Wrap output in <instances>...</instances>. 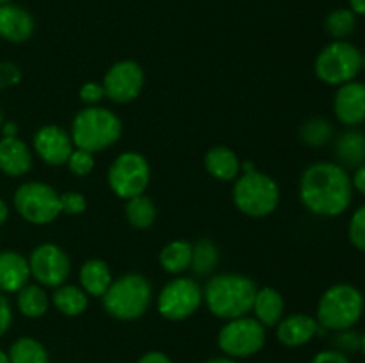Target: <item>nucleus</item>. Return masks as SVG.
<instances>
[{
  "label": "nucleus",
  "mask_w": 365,
  "mask_h": 363,
  "mask_svg": "<svg viewBox=\"0 0 365 363\" xmlns=\"http://www.w3.org/2000/svg\"><path fill=\"white\" fill-rule=\"evenodd\" d=\"M299 199L310 214L319 217H337L349 209L353 184L348 169L337 162H314L299 178Z\"/></svg>",
  "instance_id": "f257e3e1"
},
{
  "label": "nucleus",
  "mask_w": 365,
  "mask_h": 363,
  "mask_svg": "<svg viewBox=\"0 0 365 363\" xmlns=\"http://www.w3.org/2000/svg\"><path fill=\"white\" fill-rule=\"evenodd\" d=\"M257 285L252 278L223 273L210 278L203 287V302L217 319L232 320L252 312Z\"/></svg>",
  "instance_id": "f03ea898"
},
{
  "label": "nucleus",
  "mask_w": 365,
  "mask_h": 363,
  "mask_svg": "<svg viewBox=\"0 0 365 363\" xmlns=\"http://www.w3.org/2000/svg\"><path fill=\"white\" fill-rule=\"evenodd\" d=\"M123 132L120 116L102 105L84 107L71 121L70 135L75 148L91 153L103 152L116 144Z\"/></svg>",
  "instance_id": "7ed1b4c3"
},
{
  "label": "nucleus",
  "mask_w": 365,
  "mask_h": 363,
  "mask_svg": "<svg viewBox=\"0 0 365 363\" xmlns=\"http://www.w3.org/2000/svg\"><path fill=\"white\" fill-rule=\"evenodd\" d=\"M153 290L148 278L138 273H128L113 280L102 295L103 310L118 320H135L146 313L152 305Z\"/></svg>",
  "instance_id": "20e7f679"
},
{
  "label": "nucleus",
  "mask_w": 365,
  "mask_h": 363,
  "mask_svg": "<svg viewBox=\"0 0 365 363\" xmlns=\"http://www.w3.org/2000/svg\"><path fill=\"white\" fill-rule=\"evenodd\" d=\"M232 199L235 209L248 217H266L280 205V185L262 171H246L234 182Z\"/></svg>",
  "instance_id": "39448f33"
},
{
  "label": "nucleus",
  "mask_w": 365,
  "mask_h": 363,
  "mask_svg": "<svg viewBox=\"0 0 365 363\" xmlns=\"http://www.w3.org/2000/svg\"><path fill=\"white\" fill-rule=\"evenodd\" d=\"M364 295L349 283L331 285L324 290L317 302V322L323 330L344 331L351 330L364 313Z\"/></svg>",
  "instance_id": "423d86ee"
},
{
  "label": "nucleus",
  "mask_w": 365,
  "mask_h": 363,
  "mask_svg": "<svg viewBox=\"0 0 365 363\" xmlns=\"http://www.w3.org/2000/svg\"><path fill=\"white\" fill-rule=\"evenodd\" d=\"M362 70V52L349 41H331L316 57V77L327 85H342L355 80Z\"/></svg>",
  "instance_id": "0eeeda50"
},
{
  "label": "nucleus",
  "mask_w": 365,
  "mask_h": 363,
  "mask_svg": "<svg viewBox=\"0 0 365 363\" xmlns=\"http://www.w3.org/2000/svg\"><path fill=\"white\" fill-rule=\"evenodd\" d=\"M14 210L31 224H48L61 216V194L45 182H25L14 191Z\"/></svg>",
  "instance_id": "6e6552de"
},
{
  "label": "nucleus",
  "mask_w": 365,
  "mask_h": 363,
  "mask_svg": "<svg viewBox=\"0 0 365 363\" xmlns=\"http://www.w3.org/2000/svg\"><path fill=\"white\" fill-rule=\"evenodd\" d=\"M150 177H152V169H150L148 160L139 152L120 153L107 171L110 191L121 199L145 194Z\"/></svg>",
  "instance_id": "1a4fd4ad"
},
{
  "label": "nucleus",
  "mask_w": 365,
  "mask_h": 363,
  "mask_svg": "<svg viewBox=\"0 0 365 363\" xmlns=\"http://www.w3.org/2000/svg\"><path fill=\"white\" fill-rule=\"evenodd\" d=\"M217 345L225 356L250 358L266 345V327L248 315L227 320L217 333Z\"/></svg>",
  "instance_id": "9d476101"
},
{
  "label": "nucleus",
  "mask_w": 365,
  "mask_h": 363,
  "mask_svg": "<svg viewBox=\"0 0 365 363\" xmlns=\"http://www.w3.org/2000/svg\"><path fill=\"white\" fill-rule=\"evenodd\" d=\"M203 302V288L187 276L168 281L157 295V312L168 320H185L198 312Z\"/></svg>",
  "instance_id": "9b49d317"
},
{
  "label": "nucleus",
  "mask_w": 365,
  "mask_h": 363,
  "mask_svg": "<svg viewBox=\"0 0 365 363\" xmlns=\"http://www.w3.org/2000/svg\"><path fill=\"white\" fill-rule=\"evenodd\" d=\"M27 260L31 278H34L36 283L41 287L57 288L59 285L66 283L68 276H70L71 262L66 251L52 242L39 244L38 248L32 249Z\"/></svg>",
  "instance_id": "f8f14e48"
},
{
  "label": "nucleus",
  "mask_w": 365,
  "mask_h": 363,
  "mask_svg": "<svg viewBox=\"0 0 365 363\" xmlns=\"http://www.w3.org/2000/svg\"><path fill=\"white\" fill-rule=\"evenodd\" d=\"M102 85L110 102L130 103L145 88V71L135 60H118L106 71Z\"/></svg>",
  "instance_id": "ddd939ff"
},
{
  "label": "nucleus",
  "mask_w": 365,
  "mask_h": 363,
  "mask_svg": "<svg viewBox=\"0 0 365 363\" xmlns=\"http://www.w3.org/2000/svg\"><path fill=\"white\" fill-rule=\"evenodd\" d=\"M32 146L39 159L48 166H63L75 149L70 132L59 125H45L32 139Z\"/></svg>",
  "instance_id": "4468645a"
},
{
  "label": "nucleus",
  "mask_w": 365,
  "mask_h": 363,
  "mask_svg": "<svg viewBox=\"0 0 365 363\" xmlns=\"http://www.w3.org/2000/svg\"><path fill=\"white\" fill-rule=\"evenodd\" d=\"M335 117L346 127H359L365 121V84L346 82L339 85L334 98Z\"/></svg>",
  "instance_id": "2eb2a0df"
},
{
  "label": "nucleus",
  "mask_w": 365,
  "mask_h": 363,
  "mask_svg": "<svg viewBox=\"0 0 365 363\" xmlns=\"http://www.w3.org/2000/svg\"><path fill=\"white\" fill-rule=\"evenodd\" d=\"M277 338L285 347H302L309 344L310 340L319 335L321 326L316 317L307 315V313H292L284 317L280 322L274 326Z\"/></svg>",
  "instance_id": "dca6fc26"
},
{
  "label": "nucleus",
  "mask_w": 365,
  "mask_h": 363,
  "mask_svg": "<svg viewBox=\"0 0 365 363\" xmlns=\"http://www.w3.org/2000/svg\"><path fill=\"white\" fill-rule=\"evenodd\" d=\"M34 18L16 4L0 6V38L9 43H25L34 34Z\"/></svg>",
  "instance_id": "f3484780"
},
{
  "label": "nucleus",
  "mask_w": 365,
  "mask_h": 363,
  "mask_svg": "<svg viewBox=\"0 0 365 363\" xmlns=\"http://www.w3.org/2000/svg\"><path fill=\"white\" fill-rule=\"evenodd\" d=\"M29 278H31L29 260L21 253L13 249L0 251V292L16 294L29 283Z\"/></svg>",
  "instance_id": "a211bd4d"
},
{
  "label": "nucleus",
  "mask_w": 365,
  "mask_h": 363,
  "mask_svg": "<svg viewBox=\"0 0 365 363\" xmlns=\"http://www.w3.org/2000/svg\"><path fill=\"white\" fill-rule=\"evenodd\" d=\"M32 167V152L21 139H0V171L7 177H24Z\"/></svg>",
  "instance_id": "6ab92c4d"
},
{
  "label": "nucleus",
  "mask_w": 365,
  "mask_h": 363,
  "mask_svg": "<svg viewBox=\"0 0 365 363\" xmlns=\"http://www.w3.org/2000/svg\"><path fill=\"white\" fill-rule=\"evenodd\" d=\"M207 173L220 182H232L241 174V160L228 146H214L205 153Z\"/></svg>",
  "instance_id": "aec40b11"
},
{
  "label": "nucleus",
  "mask_w": 365,
  "mask_h": 363,
  "mask_svg": "<svg viewBox=\"0 0 365 363\" xmlns=\"http://www.w3.org/2000/svg\"><path fill=\"white\" fill-rule=\"evenodd\" d=\"M252 312L264 327H274L285 313V302L280 292L273 287L257 288Z\"/></svg>",
  "instance_id": "412c9836"
},
{
  "label": "nucleus",
  "mask_w": 365,
  "mask_h": 363,
  "mask_svg": "<svg viewBox=\"0 0 365 363\" xmlns=\"http://www.w3.org/2000/svg\"><path fill=\"white\" fill-rule=\"evenodd\" d=\"M113 273L106 260L91 258L78 270V281L81 288L91 298H102L107 288L113 283Z\"/></svg>",
  "instance_id": "4be33fe9"
},
{
  "label": "nucleus",
  "mask_w": 365,
  "mask_h": 363,
  "mask_svg": "<svg viewBox=\"0 0 365 363\" xmlns=\"http://www.w3.org/2000/svg\"><path fill=\"white\" fill-rule=\"evenodd\" d=\"M335 159L339 166L344 169L348 167H360L365 164V134L360 130H346L335 141Z\"/></svg>",
  "instance_id": "5701e85b"
},
{
  "label": "nucleus",
  "mask_w": 365,
  "mask_h": 363,
  "mask_svg": "<svg viewBox=\"0 0 365 363\" xmlns=\"http://www.w3.org/2000/svg\"><path fill=\"white\" fill-rule=\"evenodd\" d=\"M191 258H192V244L187 241H171L160 249L159 255V263L163 267V270H166L168 274H173V276H182L185 270H189L191 267Z\"/></svg>",
  "instance_id": "b1692460"
},
{
  "label": "nucleus",
  "mask_w": 365,
  "mask_h": 363,
  "mask_svg": "<svg viewBox=\"0 0 365 363\" xmlns=\"http://www.w3.org/2000/svg\"><path fill=\"white\" fill-rule=\"evenodd\" d=\"M52 305L63 315L78 317L88 310L89 295L82 290L81 285L63 283L53 290Z\"/></svg>",
  "instance_id": "393cba45"
},
{
  "label": "nucleus",
  "mask_w": 365,
  "mask_h": 363,
  "mask_svg": "<svg viewBox=\"0 0 365 363\" xmlns=\"http://www.w3.org/2000/svg\"><path fill=\"white\" fill-rule=\"evenodd\" d=\"M16 306L21 315L29 319H39L48 312L50 298L45 287L38 283H27L16 292Z\"/></svg>",
  "instance_id": "a878e982"
},
{
  "label": "nucleus",
  "mask_w": 365,
  "mask_h": 363,
  "mask_svg": "<svg viewBox=\"0 0 365 363\" xmlns=\"http://www.w3.org/2000/svg\"><path fill=\"white\" fill-rule=\"evenodd\" d=\"M220 265V248L216 242L210 238H200L196 244H192V258H191V270L195 276L207 278L214 273Z\"/></svg>",
  "instance_id": "bb28decb"
},
{
  "label": "nucleus",
  "mask_w": 365,
  "mask_h": 363,
  "mask_svg": "<svg viewBox=\"0 0 365 363\" xmlns=\"http://www.w3.org/2000/svg\"><path fill=\"white\" fill-rule=\"evenodd\" d=\"M125 216H127L128 224L135 230H148L157 219V206L148 196H134L127 199L125 205Z\"/></svg>",
  "instance_id": "cd10ccee"
},
{
  "label": "nucleus",
  "mask_w": 365,
  "mask_h": 363,
  "mask_svg": "<svg viewBox=\"0 0 365 363\" xmlns=\"http://www.w3.org/2000/svg\"><path fill=\"white\" fill-rule=\"evenodd\" d=\"M7 354L11 363H50L45 345L32 337H21L14 340Z\"/></svg>",
  "instance_id": "c85d7f7f"
},
{
  "label": "nucleus",
  "mask_w": 365,
  "mask_h": 363,
  "mask_svg": "<svg viewBox=\"0 0 365 363\" xmlns=\"http://www.w3.org/2000/svg\"><path fill=\"white\" fill-rule=\"evenodd\" d=\"M356 28V14L351 9H335L324 18V31L328 32V36L335 39V41H344L346 38L355 32Z\"/></svg>",
  "instance_id": "c756f323"
},
{
  "label": "nucleus",
  "mask_w": 365,
  "mask_h": 363,
  "mask_svg": "<svg viewBox=\"0 0 365 363\" xmlns=\"http://www.w3.org/2000/svg\"><path fill=\"white\" fill-rule=\"evenodd\" d=\"M334 135V127L324 117H310L299 128V137L307 146L312 148H319L324 146Z\"/></svg>",
  "instance_id": "7c9ffc66"
},
{
  "label": "nucleus",
  "mask_w": 365,
  "mask_h": 363,
  "mask_svg": "<svg viewBox=\"0 0 365 363\" xmlns=\"http://www.w3.org/2000/svg\"><path fill=\"white\" fill-rule=\"evenodd\" d=\"M66 166L75 177H88L93 167H95V153L88 152V149L75 148L71 152L70 159H68Z\"/></svg>",
  "instance_id": "2f4dec72"
},
{
  "label": "nucleus",
  "mask_w": 365,
  "mask_h": 363,
  "mask_svg": "<svg viewBox=\"0 0 365 363\" xmlns=\"http://www.w3.org/2000/svg\"><path fill=\"white\" fill-rule=\"evenodd\" d=\"M349 242L355 246L359 251L365 253V205L355 210V214L349 219L348 226Z\"/></svg>",
  "instance_id": "473e14b6"
},
{
  "label": "nucleus",
  "mask_w": 365,
  "mask_h": 363,
  "mask_svg": "<svg viewBox=\"0 0 365 363\" xmlns=\"http://www.w3.org/2000/svg\"><path fill=\"white\" fill-rule=\"evenodd\" d=\"M88 209V199L82 192L68 191L61 194V212L68 216H78Z\"/></svg>",
  "instance_id": "72a5a7b5"
},
{
  "label": "nucleus",
  "mask_w": 365,
  "mask_h": 363,
  "mask_svg": "<svg viewBox=\"0 0 365 363\" xmlns=\"http://www.w3.org/2000/svg\"><path fill=\"white\" fill-rule=\"evenodd\" d=\"M20 80H21L20 66L14 63H9V60H0V91L20 84Z\"/></svg>",
  "instance_id": "f704fd0d"
},
{
  "label": "nucleus",
  "mask_w": 365,
  "mask_h": 363,
  "mask_svg": "<svg viewBox=\"0 0 365 363\" xmlns=\"http://www.w3.org/2000/svg\"><path fill=\"white\" fill-rule=\"evenodd\" d=\"M78 96L86 103V107H93L100 105V102L106 98V91H103V85L98 84V82H86L81 91H78Z\"/></svg>",
  "instance_id": "c9c22d12"
},
{
  "label": "nucleus",
  "mask_w": 365,
  "mask_h": 363,
  "mask_svg": "<svg viewBox=\"0 0 365 363\" xmlns=\"http://www.w3.org/2000/svg\"><path fill=\"white\" fill-rule=\"evenodd\" d=\"M360 340L362 337L355 333L351 330H344V331H337V338H335V344H337V351L344 352V351H355V349H360Z\"/></svg>",
  "instance_id": "e433bc0d"
},
{
  "label": "nucleus",
  "mask_w": 365,
  "mask_h": 363,
  "mask_svg": "<svg viewBox=\"0 0 365 363\" xmlns=\"http://www.w3.org/2000/svg\"><path fill=\"white\" fill-rule=\"evenodd\" d=\"M11 322H13V308L4 292H0V337L9 330Z\"/></svg>",
  "instance_id": "4c0bfd02"
},
{
  "label": "nucleus",
  "mask_w": 365,
  "mask_h": 363,
  "mask_svg": "<svg viewBox=\"0 0 365 363\" xmlns=\"http://www.w3.org/2000/svg\"><path fill=\"white\" fill-rule=\"evenodd\" d=\"M310 363H351L344 352L337 351V349H327V351L317 352Z\"/></svg>",
  "instance_id": "58836bf2"
},
{
  "label": "nucleus",
  "mask_w": 365,
  "mask_h": 363,
  "mask_svg": "<svg viewBox=\"0 0 365 363\" xmlns=\"http://www.w3.org/2000/svg\"><path fill=\"white\" fill-rule=\"evenodd\" d=\"M138 363H173V362H171L170 356L164 354V352L150 351V352H146V354H143L141 358H139Z\"/></svg>",
  "instance_id": "ea45409f"
},
{
  "label": "nucleus",
  "mask_w": 365,
  "mask_h": 363,
  "mask_svg": "<svg viewBox=\"0 0 365 363\" xmlns=\"http://www.w3.org/2000/svg\"><path fill=\"white\" fill-rule=\"evenodd\" d=\"M351 184H353V189H356L360 194L365 196V164H362L360 167H356L355 174H353L351 178Z\"/></svg>",
  "instance_id": "a19ab883"
},
{
  "label": "nucleus",
  "mask_w": 365,
  "mask_h": 363,
  "mask_svg": "<svg viewBox=\"0 0 365 363\" xmlns=\"http://www.w3.org/2000/svg\"><path fill=\"white\" fill-rule=\"evenodd\" d=\"M0 130H2L4 137H18L16 123H4Z\"/></svg>",
  "instance_id": "79ce46f5"
},
{
  "label": "nucleus",
  "mask_w": 365,
  "mask_h": 363,
  "mask_svg": "<svg viewBox=\"0 0 365 363\" xmlns=\"http://www.w3.org/2000/svg\"><path fill=\"white\" fill-rule=\"evenodd\" d=\"M349 9L355 14L365 16V0H349Z\"/></svg>",
  "instance_id": "37998d69"
},
{
  "label": "nucleus",
  "mask_w": 365,
  "mask_h": 363,
  "mask_svg": "<svg viewBox=\"0 0 365 363\" xmlns=\"http://www.w3.org/2000/svg\"><path fill=\"white\" fill-rule=\"evenodd\" d=\"M7 216H9V206H7V203L0 198V226L6 223Z\"/></svg>",
  "instance_id": "c03bdc74"
},
{
  "label": "nucleus",
  "mask_w": 365,
  "mask_h": 363,
  "mask_svg": "<svg viewBox=\"0 0 365 363\" xmlns=\"http://www.w3.org/2000/svg\"><path fill=\"white\" fill-rule=\"evenodd\" d=\"M205 363H237V359L230 358V356H216V358H210L207 359Z\"/></svg>",
  "instance_id": "a18cd8bd"
},
{
  "label": "nucleus",
  "mask_w": 365,
  "mask_h": 363,
  "mask_svg": "<svg viewBox=\"0 0 365 363\" xmlns=\"http://www.w3.org/2000/svg\"><path fill=\"white\" fill-rule=\"evenodd\" d=\"M0 363H11L9 362V354H7V352H4L2 349H0Z\"/></svg>",
  "instance_id": "49530a36"
},
{
  "label": "nucleus",
  "mask_w": 365,
  "mask_h": 363,
  "mask_svg": "<svg viewBox=\"0 0 365 363\" xmlns=\"http://www.w3.org/2000/svg\"><path fill=\"white\" fill-rule=\"evenodd\" d=\"M360 349H362L364 356H365V335L362 337V340H360Z\"/></svg>",
  "instance_id": "de8ad7c7"
},
{
  "label": "nucleus",
  "mask_w": 365,
  "mask_h": 363,
  "mask_svg": "<svg viewBox=\"0 0 365 363\" xmlns=\"http://www.w3.org/2000/svg\"><path fill=\"white\" fill-rule=\"evenodd\" d=\"M13 0H0V6H4V4H11Z\"/></svg>",
  "instance_id": "09e8293b"
},
{
  "label": "nucleus",
  "mask_w": 365,
  "mask_h": 363,
  "mask_svg": "<svg viewBox=\"0 0 365 363\" xmlns=\"http://www.w3.org/2000/svg\"><path fill=\"white\" fill-rule=\"evenodd\" d=\"M362 70H365V53H362Z\"/></svg>",
  "instance_id": "8fccbe9b"
},
{
  "label": "nucleus",
  "mask_w": 365,
  "mask_h": 363,
  "mask_svg": "<svg viewBox=\"0 0 365 363\" xmlns=\"http://www.w3.org/2000/svg\"><path fill=\"white\" fill-rule=\"evenodd\" d=\"M2 125H4V120H2V110H0V128H2Z\"/></svg>",
  "instance_id": "3c124183"
}]
</instances>
